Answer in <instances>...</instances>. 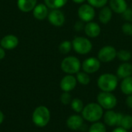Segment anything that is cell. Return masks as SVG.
<instances>
[{"label":"cell","mask_w":132,"mask_h":132,"mask_svg":"<svg viewBox=\"0 0 132 132\" xmlns=\"http://www.w3.org/2000/svg\"><path fill=\"white\" fill-rule=\"evenodd\" d=\"M81 115L84 121L90 123L100 121L104 116V109L98 103H89L84 106Z\"/></svg>","instance_id":"obj_1"},{"label":"cell","mask_w":132,"mask_h":132,"mask_svg":"<svg viewBox=\"0 0 132 132\" xmlns=\"http://www.w3.org/2000/svg\"><path fill=\"white\" fill-rule=\"evenodd\" d=\"M50 111L46 106L40 105L35 108L32 114L33 124L39 128L46 127L50 121Z\"/></svg>","instance_id":"obj_2"},{"label":"cell","mask_w":132,"mask_h":132,"mask_svg":"<svg viewBox=\"0 0 132 132\" xmlns=\"http://www.w3.org/2000/svg\"><path fill=\"white\" fill-rule=\"evenodd\" d=\"M118 85V77L113 73H104L97 79V87L101 91L113 92Z\"/></svg>","instance_id":"obj_3"},{"label":"cell","mask_w":132,"mask_h":132,"mask_svg":"<svg viewBox=\"0 0 132 132\" xmlns=\"http://www.w3.org/2000/svg\"><path fill=\"white\" fill-rule=\"evenodd\" d=\"M97 101L103 109L107 111L114 109L118 104V99L112 92H100L97 97Z\"/></svg>","instance_id":"obj_4"},{"label":"cell","mask_w":132,"mask_h":132,"mask_svg":"<svg viewBox=\"0 0 132 132\" xmlns=\"http://www.w3.org/2000/svg\"><path fill=\"white\" fill-rule=\"evenodd\" d=\"M60 67L64 73L73 75L80 71L81 63L80 60L75 56H67L62 60Z\"/></svg>","instance_id":"obj_5"},{"label":"cell","mask_w":132,"mask_h":132,"mask_svg":"<svg viewBox=\"0 0 132 132\" xmlns=\"http://www.w3.org/2000/svg\"><path fill=\"white\" fill-rule=\"evenodd\" d=\"M72 46L74 51L79 54H87L92 50L91 42L82 36H76L72 41Z\"/></svg>","instance_id":"obj_6"},{"label":"cell","mask_w":132,"mask_h":132,"mask_svg":"<svg viewBox=\"0 0 132 132\" xmlns=\"http://www.w3.org/2000/svg\"><path fill=\"white\" fill-rule=\"evenodd\" d=\"M124 114L112 110H108L104 113V121L107 126L109 127H120L121 122Z\"/></svg>","instance_id":"obj_7"},{"label":"cell","mask_w":132,"mask_h":132,"mask_svg":"<svg viewBox=\"0 0 132 132\" xmlns=\"http://www.w3.org/2000/svg\"><path fill=\"white\" fill-rule=\"evenodd\" d=\"M97 56L101 62L110 63L117 57V51L114 46H106L99 50Z\"/></svg>","instance_id":"obj_8"},{"label":"cell","mask_w":132,"mask_h":132,"mask_svg":"<svg viewBox=\"0 0 132 132\" xmlns=\"http://www.w3.org/2000/svg\"><path fill=\"white\" fill-rule=\"evenodd\" d=\"M78 16L83 22H91L95 16V10L90 4H84L78 9Z\"/></svg>","instance_id":"obj_9"},{"label":"cell","mask_w":132,"mask_h":132,"mask_svg":"<svg viewBox=\"0 0 132 132\" xmlns=\"http://www.w3.org/2000/svg\"><path fill=\"white\" fill-rule=\"evenodd\" d=\"M81 67L83 70L88 74L94 73L99 70L101 67V61L95 57H90L83 62Z\"/></svg>","instance_id":"obj_10"},{"label":"cell","mask_w":132,"mask_h":132,"mask_svg":"<svg viewBox=\"0 0 132 132\" xmlns=\"http://www.w3.org/2000/svg\"><path fill=\"white\" fill-rule=\"evenodd\" d=\"M77 78L72 74H67L64 76L60 80V87L63 92H70L77 87Z\"/></svg>","instance_id":"obj_11"},{"label":"cell","mask_w":132,"mask_h":132,"mask_svg":"<svg viewBox=\"0 0 132 132\" xmlns=\"http://www.w3.org/2000/svg\"><path fill=\"white\" fill-rule=\"evenodd\" d=\"M49 22L54 26H62L65 22V15L59 9H53L48 15Z\"/></svg>","instance_id":"obj_12"},{"label":"cell","mask_w":132,"mask_h":132,"mask_svg":"<svg viewBox=\"0 0 132 132\" xmlns=\"http://www.w3.org/2000/svg\"><path fill=\"white\" fill-rule=\"evenodd\" d=\"M84 119L83 118L82 115L78 114H72L67 119V126L69 129L72 131H77L80 130L84 125Z\"/></svg>","instance_id":"obj_13"},{"label":"cell","mask_w":132,"mask_h":132,"mask_svg":"<svg viewBox=\"0 0 132 132\" xmlns=\"http://www.w3.org/2000/svg\"><path fill=\"white\" fill-rule=\"evenodd\" d=\"M19 44V39L15 35H6L0 40V45L5 50H13Z\"/></svg>","instance_id":"obj_14"},{"label":"cell","mask_w":132,"mask_h":132,"mask_svg":"<svg viewBox=\"0 0 132 132\" xmlns=\"http://www.w3.org/2000/svg\"><path fill=\"white\" fill-rule=\"evenodd\" d=\"M84 32L86 35L90 38H96L97 37L101 31V26L94 22H89L84 26Z\"/></svg>","instance_id":"obj_15"},{"label":"cell","mask_w":132,"mask_h":132,"mask_svg":"<svg viewBox=\"0 0 132 132\" xmlns=\"http://www.w3.org/2000/svg\"><path fill=\"white\" fill-rule=\"evenodd\" d=\"M32 14L35 19L38 20H43L46 17H48L49 12H48V7L46 4H38L35 6V8L32 10Z\"/></svg>","instance_id":"obj_16"},{"label":"cell","mask_w":132,"mask_h":132,"mask_svg":"<svg viewBox=\"0 0 132 132\" xmlns=\"http://www.w3.org/2000/svg\"><path fill=\"white\" fill-rule=\"evenodd\" d=\"M132 76V64L125 62L121 63L117 70V77L118 79H125Z\"/></svg>","instance_id":"obj_17"},{"label":"cell","mask_w":132,"mask_h":132,"mask_svg":"<svg viewBox=\"0 0 132 132\" xmlns=\"http://www.w3.org/2000/svg\"><path fill=\"white\" fill-rule=\"evenodd\" d=\"M110 8L118 14H123L128 9V4L125 0H110Z\"/></svg>","instance_id":"obj_18"},{"label":"cell","mask_w":132,"mask_h":132,"mask_svg":"<svg viewBox=\"0 0 132 132\" xmlns=\"http://www.w3.org/2000/svg\"><path fill=\"white\" fill-rule=\"evenodd\" d=\"M37 0H17L19 9L23 12H29L35 8Z\"/></svg>","instance_id":"obj_19"},{"label":"cell","mask_w":132,"mask_h":132,"mask_svg":"<svg viewBox=\"0 0 132 132\" xmlns=\"http://www.w3.org/2000/svg\"><path fill=\"white\" fill-rule=\"evenodd\" d=\"M120 87L124 94L127 96L132 94V76L122 79Z\"/></svg>","instance_id":"obj_20"},{"label":"cell","mask_w":132,"mask_h":132,"mask_svg":"<svg viewBox=\"0 0 132 132\" xmlns=\"http://www.w3.org/2000/svg\"><path fill=\"white\" fill-rule=\"evenodd\" d=\"M112 18V10L109 7H103L99 13V20L103 24L108 23Z\"/></svg>","instance_id":"obj_21"},{"label":"cell","mask_w":132,"mask_h":132,"mask_svg":"<svg viewBox=\"0 0 132 132\" xmlns=\"http://www.w3.org/2000/svg\"><path fill=\"white\" fill-rule=\"evenodd\" d=\"M44 2L48 8L56 9L64 6L67 2V0H44Z\"/></svg>","instance_id":"obj_22"},{"label":"cell","mask_w":132,"mask_h":132,"mask_svg":"<svg viewBox=\"0 0 132 132\" xmlns=\"http://www.w3.org/2000/svg\"><path fill=\"white\" fill-rule=\"evenodd\" d=\"M70 107L72 110L76 113V114H80L84 108V102L80 98H74L72 100L70 103Z\"/></svg>","instance_id":"obj_23"},{"label":"cell","mask_w":132,"mask_h":132,"mask_svg":"<svg viewBox=\"0 0 132 132\" xmlns=\"http://www.w3.org/2000/svg\"><path fill=\"white\" fill-rule=\"evenodd\" d=\"M88 132H107V125L101 121L94 122L90 126Z\"/></svg>","instance_id":"obj_24"},{"label":"cell","mask_w":132,"mask_h":132,"mask_svg":"<svg viewBox=\"0 0 132 132\" xmlns=\"http://www.w3.org/2000/svg\"><path fill=\"white\" fill-rule=\"evenodd\" d=\"M77 80L79 84H80L81 85H88L90 82V77L89 76L88 73H87L86 72L83 71V72H78L77 73Z\"/></svg>","instance_id":"obj_25"},{"label":"cell","mask_w":132,"mask_h":132,"mask_svg":"<svg viewBox=\"0 0 132 132\" xmlns=\"http://www.w3.org/2000/svg\"><path fill=\"white\" fill-rule=\"evenodd\" d=\"M120 127L129 131L132 129V115L125 114L123 116Z\"/></svg>","instance_id":"obj_26"},{"label":"cell","mask_w":132,"mask_h":132,"mask_svg":"<svg viewBox=\"0 0 132 132\" xmlns=\"http://www.w3.org/2000/svg\"><path fill=\"white\" fill-rule=\"evenodd\" d=\"M72 47H73L72 46V42L68 41V40H65V41H63L60 44L59 51L63 54H67L68 53L70 52Z\"/></svg>","instance_id":"obj_27"},{"label":"cell","mask_w":132,"mask_h":132,"mask_svg":"<svg viewBox=\"0 0 132 132\" xmlns=\"http://www.w3.org/2000/svg\"><path fill=\"white\" fill-rule=\"evenodd\" d=\"M117 57L121 61L127 62L131 60V53H130V51H128L127 50H121L118 52H117Z\"/></svg>","instance_id":"obj_28"},{"label":"cell","mask_w":132,"mask_h":132,"mask_svg":"<svg viewBox=\"0 0 132 132\" xmlns=\"http://www.w3.org/2000/svg\"><path fill=\"white\" fill-rule=\"evenodd\" d=\"M72 100L73 99H72V97H71V94H70V92H63L60 96V101L64 105L70 104Z\"/></svg>","instance_id":"obj_29"},{"label":"cell","mask_w":132,"mask_h":132,"mask_svg":"<svg viewBox=\"0 0 132 132\" xmlns=\"http://www.w3.org/2000/svg\"><path fill=\"white\" fill-rule=\"evenodd\" d=\"M87 2L94 8H103L108 3V0H87Z\"/></svg>","instance_id":"obj_30"},{"label":"cell","mask_w":132,"mask_h":132,"mask_svg":"<svg viewBox=\"0 0 132 132\" xmlns=\"http://www.w3.org/2000/svg\"><path fill=\"white\" fill-rule=\"evenodd\" d=\"M122 32L127 35V36H131L132 35V24L129 22L124 23L122 27H121Z\"/></svg>","instance_id":"obj_31"},{"label":"cell","mask_w":132,"mask_h":132,"mask_svg":"<svg viewBox=\"0 0 132 132\" xmlns=\"http://www.w3.org/2000/svg\"><path fill=\"white\" fill-rule=\"evenodd\" d=\"M124 17L125 18V19L128 20V21H131L132 20V11L131 9H127L124 13Z\"/></svg>","instance_id":"obj_32"},{"label":"cell","mask_w":132,"mask_h":132,"mask_svg":"<svg viewBox=\"0 0 132 132\" xmlns=\"http://www.w3.org/2000/svg\"><path fill=\"white\" fill-rule=\"evenodd\" d=\"M125 104L129 109H132V94L127 96L125 99Z\"/></svg>","instance_id":"obj_33"},{"label":"cell","mask_w":132,"mask_h":132,"mask_svg":"<svg viewBox=\"0 0 132 132\" xmlns=\"http://www.w3.org/2000/svg\"><path fill=\"white\" fill-rule=\"evenodd\" d=\"M74 29L77 32H80V30H82L83 29H84V24L81 21H78L75 23V26H74Z\"/></svg>","instance_id":"obj_34"},{"label":"cell","mask_w":132,"mask_h":132,"mask_svg":"<svg viewBox=\"0 0 132 132\" xmlns=\"http://www.w3.org/2000/svg\"><path fill=\"white\" fill-rule=\"evenodd\" d=\"M111 132H128V131L121 127H116Z\"/></svg>","instance_id":"obj_35"},{"label":"cell","mask_w":132,"mask_h":132,"mask_svg":"<svg viewBox=\"0 0 132 132\" xmlns=\"http://www.w3.org/2000/svg\"><path fill=\"white\" fill-rule=\"evenodd\" d=\"M5 56V49L2 48V46H0V60L4 59Z\"/></svg>","instance_id":"obj_36"},{"label":"cell","mask_w":132,"mask_h":132,"mask_svg":"<svg viewBox=\"0 0 132 132\" xmlns=\"http://www.w3.org/2000/svg\"><path fill=\"white\" fill-rule=\"evenodd\" d=\"M4 118H5L4 114H3V112L0 110V125L2 124V122H3V121H4Z\"/></svg>","instance_id":"obj_37"},{"label":"cell","mask_w":132,"mask_h":132,"mask_svg":"<svg viewBox=\"0 0 132 132\" xmlns=\"http://www.w3.org/2000/svg\"><path fill=\"white\" fill-rule=\"evenodd\" d=\"M73 2L75 3H77V4H80V3H83L84 2H85L86 0H72Z\"/></svg>","instance_id":"obj_38"}]
</instances>
